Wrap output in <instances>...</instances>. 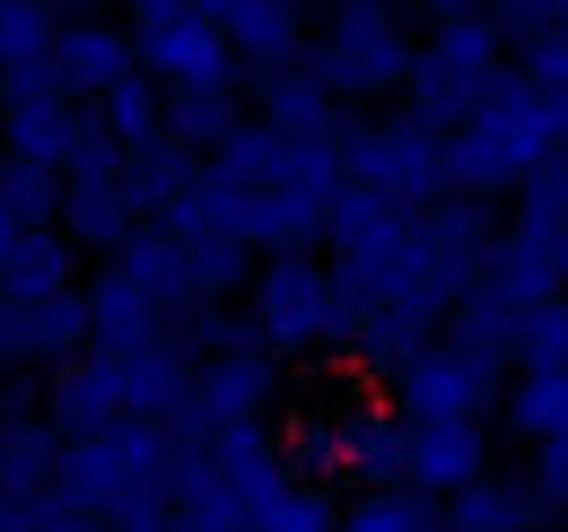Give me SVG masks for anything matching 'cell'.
Instances as JSON below:
<instances>
[{"mask_svg":"<svg viewBox=\"0 0 568 532\" xmlns=\"http://www.w3.org/2000/svg\"><path fill=\"white\" fill-rule=\"evenodd\" d=\"M79 245L62 227H36L0 254V306H53V297H79Z\"/></svg>","mask_w":568,"mask_h":532,"instance_id":"obj_20","label":"cell"},{"mask_svg":"<svg viewBox=\"0 0 568 532\" xmlns=\"http://www.w3.org/2000/svg\"><path fill=\"white\" fill-rule=\"evenodd\" d=\"M560 532H568V524H560Z\"/></svg>","mask_w":568,"mask_h":532,"instance_id":"obj_40","label":"cell"},{"mask_svg":"<svg viewBox=\"0 0 568 532\" xmlns=\"http://www.w3.org/2000/svg\"><path fill=\"white\" fill-rule=\"evenodd\" d=\"M62 454H71V437L44 419V385L36 376H0V489L53 498L62 489Z\"/></svg>","mask_w":568,"mask_h":532,"instance_id":"obj_10","label":"cell"},{"mask_svg":"<svg viewBox=\"0 0 568 532\" xmlns=\"http://www.w3.org/2000/svg\"><path fill=\"white\" fill-rule=\"evenodd\" d=\"M516 218L551 227V245H560V263H568V157L542 175V184H525V193H516Z\"/></svg>","mask_w":568,"mask_h":532,"instance_id":"obj_32","label":"cell"},{"mask_svg":"<svg viewBox=\"0 0 568 532\" xmlns=\"http://www.w3.org/2000/svg\"><path fill=\"white\" fill-rule=\"evenodd\" d=\"M0 358L9 376H62L71 358H88V288L53 306H0Z\"/></svg>","mask_w":568,"mask_h":532,"instance_id":"obj_14","label":"cell"},{"mask_svg":"<svg viewBox=\"0 0 568 532\" xmlns=\"http://www.w3.org/2000/svg\"><path fill=\"white\" fill-rule=\"evenodd\" d=\"M53 70H62V88H71L79 105H105L123 79H141V44H132V27L97 18V27H71V35H62Z\"/></svg>","mask_w":568,"mask_h":532,"instance_id":"obj_19","label":"cell"},{"mask_svg":"<svg viewBox=\"0 0 568 532\" xmlns=\"http://www.w3.org/2000/svg\"><path fill=\"white\" fill-rule=\"evenodd\" d=\"M202 18H219V35L236 44L245 70H272V62H297L315 35H306V0H193Z\"/></svg>","mask_w":568,"mask_h":532,"instance_id":"obj_17","label":"cell"},{"mask_svg":"<svg viewBox=\"0 0 568 532\" xmlns=\"http://www.w3.org/2000/svg\"><path fill=\"white\" fill-rule=\"evenodd\" d=\"M437 515H446V532H542L551 524V507L534 498V471H481Z\"/></svg>","mask_w":568,"mask_h":532,"instance_id":"obj_21","label":"cell"},{"mask_svg":"<svg viewBox=\"0 0 568 532\" xmlns=\"http://www.w3.org/2000/svg\"><path fill=\"white\" fill-rule=\"evenodd\" d=\"M114 270H132L149 297H166L184 324L202 315V297H193V263H184V236H166V227H141V236L114 254Z\"/></svg>","mask_w":568,"mask_h":532,"instance_id":"obj_24","label":"cell"},{"mask_svg":"<svg viewBox=\"0 0 568 532\" xmlns=\"http://www.w3.org/2000/svg\"><path fill=\"white\" fill-rule=\"evenodd\" d=\"M516 376H568V297L534 306L516 324Z\"/></svg>","mask_w":568,"mask_h":532,"instance_id":"obj_30","label":"cell"},{"mask_svg":"<svg viewBox=\"0 0 568 532\" xmlns=\"http://www.w3.org/2000/svg\"><path fill=\"white\" fill-rule=\"evenodd\" d=\"M534 498L551 507V524H568V437H551V446H534Z\"/></svg>","mask_w":568,"mask_h":532,"instance_id":"obj_33","label":"cell"},{"mask_svg":"<svg viewBox=\"0 0 568 532\" xmlns=\"http://www.w3.org/2000/svg\"><path fill=\"white\" fill-rule=\"evenodd\" d=\"M245 315H254L272 358H351L358 340V306L333 254H272L245 288Z\"/></svg>","mask_w":568,"mask_h":532,"instance_id":"obj_3","label":"cell"},{"mask_svg":"<svg viewBox=\"0 0 568 532\" xmlns=\"http://www.w3.org/2000/svg\"><path fill=\"white\" fill-rule=\"evenodd\" d=\"M333 149H342L358 193H385V201H403V209H437V201L455 193V175H446V149L455 140L412 123L403 105L394 114H342Z\"/></svg>","mask_w":568,"mask_h":532,"instance_id":"obj_6","label":"cell"},{"mask_svg":"<svg viewBox=\"0 0 568 532\" xmlns=\"http://www.w3.org/2000/svg\"><path fill=\"white\" fill-rule=\"evenodd\" d=\"M412 18H420V35H428V27H464V18H490V0H412Z\"/></svg>","mask_w":568,"mask_h":532,"instance_id":"obj_35","label":"cell"},{"mask_svg":"<svg viewBox=\"0 0 568 532\" xmlns=\"http://www.w3.org/2000/svg\"><path fill=\"white\" fill-rule=\"evenodd\" d=\"M507 70H516V53H507V35H498L490 18L428 27V35H420V70H412V88H403V114L455 140L498 96V79H507Z\"/></svg>","mask_w":568,"mask_h":532,"instance_id":"obj_5","label":"cell"},{"mask_svg":"<svg viewBox=\"0 0 568 532\" xmlns=\"http://www.w3.org/2000/svg\"><path fill=\"white\" fill-rule=\"evenodd\" d=\"M88 349L105 358H158V349H184V315L166 297H149L132 270H97L88 279Z\"/></svg>","mask_w":568,"mask_h":532,"instance_id":"obj_9","label":"cell"},{"mask_svg":"<svg viewBox=\"0 0 568 532\" xmlns=\"http://www.w3.org/2000/svg\"><path fill=\"white\" fill-rule=\"evenodd\" d=\"M88 123H97V132L114 140L123 157L175 149V140H166V88H158V79H123V88H114L105 105H88Z\"/></svg>","mask_w":568,"mask_h":532,"instance_id":"obj_23","label":"cell"},{"mask_svg":"<svg viewBox=\"0 0 568 532\" xmlns=\"http://www.w3.org/2000/svg\"><path fill=\"white\" fill-rule=\"evenodd\" d=\"M132 44H141V79H158L166 96H193V88H245L254 70L236 62V44L219 35V18H202L193 0L175 9V18H158V27H132Z\"/></svg>","mask_w":568,"mask_h":532,"instance_id":"obj_8","label":"cell"},{"mask_svg":"<svg viewBox=\"0 0 568 532\" xmlns=\"http://www.w3.org/2000/svg\"><path fill=\"white\" fill-rule=\"evenodd\" d=\"M44 419H53L71 446L79 437H105V428H132V367L105 358V349L71 358L62 376H44Z\"/></svg>","mask_w":568,"mask_h":532,"instance_id":"obj_12","label":"cell"},{"mask_svg":"<svg viewBox=\"0 0 568 532\" xmlns=\"http://www.w3.org/2000/svg\"><path fill=\"white\" fill-rule=\"evenodd\" d=\"M551 18H560V27H568V0H551Z\"/></svg>","mask_w":568,"mask_h":532,"instance_id":"obj_38","label":"cell"},{"mask_svg":"<svg viewBox=\"0 0 568 532\" xmlns=\"http://www.w3.org/2000/svg\"><path fill=\"white\" fill-rule=\"evenodd\" d=\"M342 532H446V515L420 489H367V498H342Z\"/></svg>","mask_w":568,"mask_h":532,"instance_id":"obj_29","label":"cell"},{"mask_svg":"<svg viewBox=\"0 0 568 532\" xmlns=\"http://www.w3.org/2000/svg\"><path fill=\"white\" fill-rule=\"evenodd\" d=\"M18 236H27V227H18V218H9V209H0V254H9V245H18Z\"/></svg>","mask_w":568,"mask_h":532,"instance_id":"obj_37","label":"cell"},{"mask_svg":"<svg viewBox=\"0 0 568 532\" xmlns=\"http://www.w3.org/2000/svg\"><path fill=\"white\" fill-rule=\"evenodd\" d=\"M507 401V358H481L473 340L437 332L420 349V367L394 385V410L403 419H490Z\"/></svg>","mask_w":568,"mask_h":532,"instance_id":"obj_7","label":"cell"},{"mask_svg":"<svg viewBox=\"0 0 568 532\" xmlns=\"http://www.w3.org/2000/svg\"><path fill=\"white\" fill-rule=\"evenodd\" d=\"M490 297H507L516 315H534V306L568 297V263H560V245H551V227L507 218V245H498V263H490Z\"/></svg>","mask_w":568,"mask_h":532,"instance_id":"obj_18","label":"cell"},{"mask_svg":"<svg viewBox=\"0 0 568 532\" xmlns=\"http://www.w3.org/2000/svg\"><path fill=\"white\" fill-rule=\"evenodd\" d=\"M0 157H9V149H0Z\"/></svg>","mask_w":568,"mask_h":532,"instance_id":"obj_39","label":"cell"},{"mask_svg":"<svg viewBox=\"0 0 568 532\" xmlns=\"http://www.w3.org/2000/svg\"><path fill=\"white\" fill-rule=\"evenodd\" d=\"M245 96H254V114L288 140H333L342 132V96L324 88V70H315V44L297 53V62H272L245 79Z\"/></svg>","mask_w":568,"mask_h":532,"instance_id":"obj_15","label":"cell"},{"mask_svg":"<svg viewBox=\"0 0 568 532\" xmlns=\"http://www.w3.org/2000/svg\"><path fill=\"white\" fill-rule=\"evenodd\" d=\"M62 201H71V184L53 175V166H27V157H0V209L36 236V227H62Z\"/></svg>","mask_w":568,"mask_h":532,"instance_id":"obj_28","label":"cell"},{"mask_svg":"<svg viewBox=\"0 0 568 532\" xmlns=\"http://www.w3.org/2000/svg\"><path fill=\"white\" fill-rule=\"evenodd\" d=\"M175 446H166V428H105V437H79L71 454H62V498L88 507L97 524H132V515H158L166 507V480H175Z\"/></svg>","mask_w":568,"mask_h":532,"instance_id":"obj_4","label":"cell"},{"mask_svg":"<svg viewBox=\"0 0 568 532\" xmlns=\"http://www.w3.org/2000/svg\"><path fill=\"white\" fill-rule=\"evenodd\" d=\"M202 385H193V410H202V446L227 437V428H272L288 376L272 349H227V358H193Z\"/></svg>","mask_w":568,"mask_h":532,"instance_id":"obj_11","label":"cell"},{"mask_svg":"<svg viewBox=\"0 0 568 532\" xmlns=\"http://www.w3.org/2000/svg\"><path fill=\"white\" fill-rule=\"evenodd\" d=\"M0 532H44V498H18V489H0Z\"/></svg>","mask_w":568,"mask_h":532,"instance_id":"obj_36","label":"cell"},{"mask_svg":"<svg viewBox=\"0 0 568 532\" xmlns=\"http://www.w3.org/2000/svg\"><path fill=\"white\" fill-rule=\"evenodd\" d=\"M412 428V489L420 498H455V489H473L490 463V419H403Z\"/></svg>","mask_w":568,"mask_h":532,"instance_id":"obj_16","label":"cell"},{"mask_svg":"<svg viewBox=\"0 0 568 532\" xmlns=\"http://www.w3.org/2000/svg\"><path fill=\"white\" fill-rule=\"evenodd\" d=\"M315 70L342 96V114H385V96H403L412 70H420L412 0H324Z\"/></svg>","mask_w":568,"mask_h":532,"instance_id":"obj_2","label":"cell"},{"mask_svg":"<svg viewBox=\"0 0 568 532\" xmlns=\"http://www.w3.org/2000/svg\"><path fill=\"white\" fill-rule=\"evenodd\" d=\"M490 27L507 35V53H516L525 35H542V27H560V18H551V0H490Z\"/></svg>","mask_w":568,"mask_h":532,"instance_id":"obj_34","label":"cell"},{"mask_svg":"<svg viewBox=\"0 0 568 532\" xmlns=\"http://www.w3.org/2000/svg\"><path fill=\"white\" fill-rule=\"evenodd\" d=\"M236 123H245L236 88H193V96H166V140H175V149H193V157H211Z\"/></svg>","mask_w":568,"mask_h":532,"instance_id":"obj_27","label":"cell"},{"mask_svg":"<svg viewBox=\"0 0 568 532\" xmlns=\"http://www.w3.org/2000/svg\"><path fill=\"white\" fill-rule=\"evenodd\" d=\"M516 79H525L534 96L568 105V27H542V35H525V44H516Z\"/></svg>","mask_w":568,"mask_h":532,"instance_id":"obj_31","label":"cell"},{"mask_svg":"<svg viewBox=\"0 0 568 532\" xmlns=\"http://www.w3.org/2000/svg\"><path fill=\"white\" fill-rule=\"evenodd\" d=\"M132 201H141L149 227H166V236H202V227H219L211 157H193V149H149V157H132Z\"/></svg>","mask_w":568,"mask_h":532,"instance_id":"obj_13","label":"cell"},{"mask_svg":"<svg viewBox=\"0 0 568 532\" xmlns=\"http://www.w3.org/2000/svg\"><path fill=\"white\" fill-rule=\"evenodd\" d=\"M149 218H141V201H132V175L123 184H71V201H62V236H71L79 254H123L132 236H141Z\"/></svg>","mask_w":568,"mask_h":532,"instance_id":"obj_22","label":"cell"},{"mask_svg":"<svg viewBox=\"0 0 568 532\" xmlns=\"http://www.w3.org/2000/svg\"><path fill=\"white\" fill-rule=\"evenodd\" d=\"M568 157V105L551 96H534L516 70L498 79V96L455 132L446 149V175H455V193L473 201H498V193H525V184H542L551 166Z\"/></svg>","mask_w":568,"mask_h":532,"instance_id":"obj_1","label":"cell"},{"mask_svg":"<svg viewBox=\"0 0 568 532\" xmlns=\"http://www.w3.org/2000/svg\"><path fill=\"white\" fill-rule=\"evenodd\" d=\"M498 428H507V437H525V446L568 437V376H516L507 401H498Z\"/></svg>","mask_w":568,"mask_h":532,"instance_id":"obj_26","label":"cell"},{"mask_svg":"<svg viewBox=\"0 0 568 532\" xmlns=\"http://www.w3.org/2000/svg\"><path fill=\"white\" fill-rule=\"evenodd\" d=\"M62 9L53 0H0V79L9 70H36V62H53L62 53Z\"/></svg>","mask_w":568,"mask_h":532,"instance_id":"obj_25","label":"cell"}]
</instances>
